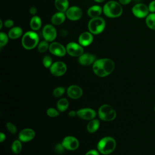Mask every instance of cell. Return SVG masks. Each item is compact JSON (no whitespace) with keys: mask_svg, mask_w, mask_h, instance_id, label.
<instances>
[{"mask_svg":"<svg viewBox=\"0 0 155 155\" xmlns=\"http://www.w3.org/2000/svg\"><path fill=\"white\" fill-rule=\"evenodd\" d=\"M114 69V62L108 58L96 59L93 64L94 73L99 77H105L111 74Z\"/></svg>","mask_w":155,"mask_h":155,"instance_id":"cell-1","label":"cell"},{"mask_svg":"<svg viewBox=\"0 0 155 155\" xmlns=\"http://www.w3.org/2000/svg\"><path fill=\"white\" fill-rule=\"evenodd\" d=\"M116 147V140L114 138L110 136L103 137L99 141L97 145L98 151L105 155L113 153Z\"/></svg>","mask_w":155,"mask_h":155,"instance_id":"cell-2","label":"cell"},{"mask_svg":"<svg viewBox=\"0 0 155 155\" xmlns=\"http://www.w3.org/2000/svg\"><path fill=\"white\" fill-rule=\"evenodd\" d=\"M104 15L108 18H117L120 16L123 12L121 5L116 1L107 2L103 7Z\"/></svg>","mask_w":155,"mask_h":155,"instance_id":"cell-3","label":"cell"},{"mask_svg":"<svg viewBox=\"0 0 155 155\" xmlns=\"http://www.w3.org/2000/svg\"><path fill=\"white\" fill-rule=\"evenodd\" d=\"M39 42L38 35L33 31L26 32L22 38V45L26 50H31L35 48Z\"/></svg>","mask_w":155,"mask_h":155,"instance_id":"cell-4","label":"cell"},{"mask_svg":"<svg viewBox=\"0 0 155 155\" xmlns=\"http://www.w3.org/2000/svg\"><path fill=\"white\" fill-rule=\"evenodd\" d=\"M98 115L101 119L104 121H111L116 117V111L111 105L104 104L98 110Z\"/></svg>","mask_w":155,"mask_h":155,"instance_id":"cell-5","label":"cell"},{"mask_svg":"<svg viewBox=\"0 0 155 155\" xmlns=\"http://www.w3.org/2000/svg\"><path fill=\"white\" fill-rule=\"evenodd\" d=\"M105 27V22L102 18L97 17L91 18L90 20L88 28L90 33L94 35H97L103 31Z\"/></svg>","mask_w":155,"mask_h":155,"instance_id":"cell-6","label":"cell"},{"mask_svg":"<svg viewBox=\"0 0 155 155\" xmlns=\"http://www.w3.org/2000/svg\"><path fill=\"white\" fill-rule=\"evenodd\" d=\"M67 53L74 57H78L82 55L84 53V49L82 46L78 43L71 42H69L66 46Z\"/></svg>","mask_w":155,"mask_h":155,"instance_id":"cell-7","label":"cell"},{"mask_svg":"<svg viewBox=\"0 0 155 155\" xmlns=\"http://www.w3.org/2000/svg\"><path fill=\"white\" fill-rule=\"evenodd\" d=\"M50 70L53 75L55 76H61L65 73L67 71V66L64 62L57 61L53 63Z\"/></svg>","mask_w":155,"mask_h":155,"instance_id":"cell-8","label":"cell"},{"mask_svg":"<svg viewBox=\"0 0 155 155\" xmlns=\"http://www.w3.org/2000/svg\"><path fill=\"white\" fill-rule=\"evenodd\" d=\"M42 35L45 41L48 42H52L56 39L57 32L53 25L51 24H47L42 29Z\"/></svg>","mask_w":155,"mask_h":155,"instance_id":"cell-9","label":"cell"},{"mask_svg":"<svg viewBox=\"0 0 155 155\" xmlns=\"http://www.w3.org/2000/svg\"><path fill=\"white\" fill-rule=\"evenodd\" d=\"M148 12V7L144 4H137L132 8V12L133 15L139 18H143L147 16Z\"/></svg>","mask_w":155,"mask_h":155,"instance_id":"cell-10","label":"cell"},{"mask_svg":"<svg viewBox=\"0 0 155 155\" xmlns=\"http://www.w3.org/2000/svg\"><path fill=\"white\" fill-rule=\"evenodd\" d=\"M48 49L51 54L59 57L65 56L67 53L66 48H65L61 44L57 42L51 43L49 45Z\"/></svg>","mask_w":155,"mask_h":155,"instance_id":"cell-11","label":"cell"},{"mask_svg":"<svg viewBox=\"0 0 155 155\" xmlns=\"http://www.w3.org/2000/svg\"><path fill=\"white\" fill-rule=\"evenodd\" d=\"M82 11L79 7L72 6L66 11V16L71 21H78L81 18Z\"/></svg>","mask_w":155,"mask_h":155,"instance_id":"cell-12","label":"cell"},{"mask_svg":"<svg viewBox=\"0 0 155 155\" xmlns=\"http://www.w3.org/2000/svg\"><path fill=\"white\" fill-rule=\"evenodd\" d=\"M62 144L64 148L68 150H75L79 147V141L78 140L73 136H67L65 137L62 142Z\"/></svg>","mask_w":155,"mask_h":155,"instance_id":"cell-13","label":"cell"},{"mask_svg":"<svg viewBox=\"0 0 155 155\" xmlns=\"http://www.w3.org/2000/svg\"><path fill=\"white\" fill-rule=\"evenodd\" d=\"M76 113L77 116L84 120H92L96 116V111L90 108H81L78 110Z\"/></svg>","mask_w":155,"mask_h":155,"instance_id":"cell-14","label":"cell"},{"mask_svg":"<svg viewBox=\"0 0 155 155\" xmlns=\"http://www.w3.org/2000/svg\"><path fill=\"white\" fill-rule=\"evenodd\" d=\"M35 136V132L31 128L22 130L19 134V139L21 142H26L32 140Z\"/></svg>","mask_w":155,"mask_h":155,"instance_id":"cell-15","label":"cell"},{"mask_svg":"<svg viewBox=\"0 0 155 155\" xmlns=\"http://www.w3.org/2000/svg\"><path fill=\"white\" fill-rule=\"evenodd\" d=\"M83 94L82 88L76 85H70L67 89L68 96L73 99H77L80 98Z\"/></svg>","mask_w":155,"mask_h":155,"instance_id":"cell-16","label":"cell"},{"mask_svg":"<svg viewBox=\"0 0 155 155\" xmlns=\"http://www.w3.org/2000/svg\"><path fill=\"white\" fill-rule=\"evenodd\" d=\"M96 60V56L90 53H83L79 56L78 62L82 65H89L93 64Z\"/></svg>","mask_w":155,"mask_h":155,"instance_id":"cell-17","label":"cell"},{"mask_svg":"<svg viewBox=\"0 0 155 155\" xmlns=\"http://www.w3.org/2000/svg\"><path fill=\"white\" fill-rule=\"evenodd\" d=\"M93 41L92 33L88 31H85L81 33L79 37V44L82 46L86 47L90 45Z\"/></svg>","mask_w":155,"mask_h":155,"instance_id":"cell-18","label":"cell"},{"mask_svg":"<svg viewBox=\"0 0 155 155\" xmlns=\"http://www.w3.org/2000/svg\"><path fill=\"white\" fill-rule=\"evenodd\" d=\"M65 20V15L64 12H59L54 13L51 19V21L53 24L58 25L62 24Z\"/></svg>","mask_w":155,"mask_h":155,"instance_id":"cell-19","label":"cell"},{"mask_svg":"<svg viewBox=\"0 0 155 155\" xmlns=\"http://www.w3.org/2000/svg\"><path fill=\"white\" fill-rule=\"evenodd\" d=\"M102 10L103 9L102 8V7L99 5H93L90 7L87 10V15L91 18H97L100 16Z\"/></svg>","mask_w":155,"mask_h":155,"instance_id":"cell-20","label":"cell"},{"mask_svg":"<svg viewBox=\"0 0 155 155\" xmlns=\"http://www.w3.org/2000/svg\"><path fill=\"white\" fill-rule=\"evenodd\" d=\"M22 34V30L19 27H14L12 28L8 33V37L12 39L19 38Z\"/></svg>","mask_w":155,"mask_h":155,"instance_id":"cell-21","label":"cell"},{"mask_svg":"<svg viewBox=\"0 0 155 155\" xmlns=\"http://www.w3.org/2000/svg\"><path fill=\"white\" fill-rule=\"evenodd\" d=\"M41 24H42V22H41V19L40 18V17H39L38 16H35L34 15L30 19V25L31 28L34 30H38L41 27Z\"/></svg>","mask_w":155,"mask_h":155,"instance_id":"cell-22","label":"cell"},{"mask_svg":"<svg viewBox=\"0 0 155 155\" xmlns=\"http://www.w3.org/2000/svg\"><path fill=\"white\" fill-rule=\"evenodd\" d=\"M68 0H55L54 5L57 10L59 12H66L68 7Z\"/></svg>","mask_w":155,"mask_h":155,"instance_id":"cell-23","label":"cell"},{"mask_svg":"<svg viewBox=\"0 0 155 155\" xmlns=\"http://www.w3.org/2000/svg\"><path fill=\"white\" fill-rule=\"evenodd\" d=\"M100 125V122L98 119H92L88 123L87 126V131L90 133H93L96 132Z\"/></svg>","mask_w":155,"mask_h":155,"instance_id":"cell-24","label":"cell"},{"mask_svg":"<svg viewBox=\"0 0 155 155\" xmlns=\"http://www.w3.org/2000/svg\"><path fill=\"white\" fill-rule=\"evenodd\" d=\"M68 107V101L65 98H62L59 99L57 102V108L61 111H65Z\"/></svg>","mask_w":155,"mask_h":155,"instance_id":"cell-25","label":"cell"},{"mask_svg":"<svg viewBox=\"0 0 155 155\" xmlns=\"http://www.w3.org/2000/svg\"><path fill=\"white\" fill-rule=\"evenodd\" d=\"M147 25L152 30H155V13H152L148 15L146 18Z\"/></svg>","mask_w":155,"mask_h":155,"instance_id":"cell-26","label":"cell"},{"mask_svg":"<svg viewBox=\"0 0 155 155\" xmlns=\"http://www.w3.org/2000/svg\"><path fill=\"white\" fill-rule=\"evenodd\" d=\"M22 150V144L21 140H16L12 145V150L15 154H19Z\"/></svg>","mask_w":155,"mask_h":155,"instance_id":"cell-27","label":"cell"},{"mask_svg":"<svg viewBox=\"0 0 155 155\" xmlns=\"http://www.w3.org/2000/svg\"><path fill=\"white\" fill-rule=\"evenodd\" d=\"M49 45H48V41L45 40L42 41L39 43L38 45V50L40 53H44L48 50V48H49Z\"/></svg>","mask_w":155,"mask_h":155,"instance_id":"cell-28","label":"cell"},{"mask_svg":"<svg viewBox=\"0 0 155 155\" xmlns=\"http://www.w3.org/2000/svg\"><path fill=\"white\" fill-rule=\"evenodd\" d=\"M8 36L4 32H0V47L1 48L5 45L8 42Z\"/></svg>","mask_w":155,"mask_h":155,"instance_id":"cell-29","label":"cell"},{"mask_svg":"<svg viewBox=\"0 0 155 155\" xmlns=\"http://www.w3.org/2000/svg\"><path fill=\"white\" fill-rule=\"evenodd\" d=\"M42 64L45 68H50L53 64L52 58L48 55L45 56L42 59Z\"/></svg>","mask_w":155,"mask_h":155,"instance_id":"cell-30","label":"cell"},{"mask_svg":"<svg viewBox=\"0 0 155 155\" xmlns=\"http://www.w3.org/2000/svg\"><path fill=\"white\" fill-rule=\"evenodd\" d=\"M65 92V88L63 87H58L54 89L53 91V94L54 97H58L61 96Z\"/></svg>","mask_w":155,"mask_h":155,"instance_id":"cell-31","label":"cell"},{"mask_svg":"<svg viewBox=\"0 0 155 155\" xmlns=\"http://www.w3.org/2000/svg\"><path fill=\"white\" fill-rule=\"evenodd\" d=\"M47 114L51 117H56L59 115V112L57 110L53 108H49L47 110Z\"/></svg>","mask_w":155,"mask_h":155,"instance_id":"cell-32","label":"cell"},{"mask_svg":"<svg viewBox=\"0 0 155 155\" xmlns=\"http://www.w3.org/2000/svg\"><path fill=\"white\" fill-rule=\"evenodd\" d=\"M6 127H7L8 131H10L12 134H15L16 133L17 128L13 124H12L11 122H7L6 124Z\"/></svg>","mask_w":155,"mask_h":155,"instance_id":"cell-33","label":"cell"},{"mask_svg":"<svg viewBox=\"0 0 155 155\" xmlns=\"http://www.w3.org/2000/svg\"><path fill=\"white\" fill-rule=\"evenodd\" d=\"M64 149H65L64 148V147L63 146V145L62 143H58L56 145L55 148H54V150L56 151V153H62L64 151Z\"/></svg>","mask_w":155,"mask_h":155,"instance_id":"cell-34","label":"cell"},{"mask_svg":"<svg viewBox=\"0 0 155 155\" xmlns=\"http://www.w3.org/2000/svg\"><path fill=\"white\" fill-rule=\"evenodd\" d=\"M148 9H149V11L151 13L155 12V0L151 1L150 3L148 5Z\"/></svg>","mask_w":155,"mask_h":155,"instance_id":"cell-35","label":"cell"},{"mask_svg":"<svg viewBox=\"0 0 155 155\" xmlns=\"http://www.w3.org/2000/svg\"><path fill=\"white\" fill-rule=\"evenodd\" d=\"M14 24V22L13 20L12 19H7L5 22H4V25L5 27L7 28H10L12 27Z\"/></svg>","mask_w":155,"mask_h":155,"instance_id":"cell-36","label":"cell"},{"mask_svg":"<svg viewBox=\"0 0 155 155\" xmlns=\"http://www.w3.org/2000/svg\"><path fill=\"white\" fill-rule=\"evenodd\" d=\"M85 155H99V154L97 151L95 150H91L88 152H87Z\"/></svg>","mask_w":155,"mask_h":155,"instance_id":"cell-37","label":"cell"},{"mask_svg":"<svg viewBox=\"0 0 155 155\" xmlns=\"http://www.w3.org/2000/svg\"><path fill=\"white\" fill-rule=\"evenodd\" d=\"M29 12H30V13L31 15H35L36 13V12H37V9H36V8L35 7H31L30 8V10H29Z\"/></svg>","mask_w":155,"mask_h":155,"instance_id":"cell-38","label":"cell"},{"mask_svg":"<svg viewBox=\"0 0 155 155\" xmlns=\"http://www.w3.org/2000/svg\"><path fill=\"white\" fill-rule=\"evenodd\" d=\"M120 4H122V5H127L128 4H129L131 0H119Z\"/></svg>","mask_w":155,"mask_h":155,"instance_id":"cell-39","label":"cell"},{"mask_svg":"<svg viewBox=\"0 0 155 155\" xmlns=\"http://www.w3.org/2000/svg\"><path fill=\"white\" fill-rule=\"evenodd\" d=\"M5 139V135L1 132L0 134V142H2Z\"/></svg>","mask_w":155,"mask_h":155,"instance_id":"cell-40","label":"cell"},{"mask_svg":"<svg viewBox=\"0 0 155 155\" xmlns=\"http://www.w3.org/2000/svg\"><path fill=\"white\" fill-rule=\"evenodd\" d=\"M76 115H77V113L74 111H70L69 113H68V116L70 117H74Z\"/></svg>","mask_w":155,"mask_h":155,"instance_id":"cell-41","label":"cell"},{"mask_svg":"<svg viewBox=\"0 0 155 155\" xmlns=\"http://www.w3.org/2000/svg\"><path fill=\"white\" fill-rule=\"evenodd\" d=\"M94 1H96V2H102L104 1L105 0H94Z\"/></svg>","mask_w":155,"mask_h":155,"instance_id":"cell-42","label":"cell"},{"mask_svg":"<svg viewBox=\"0 0 155 155\" xmlns=\"http://www.w3.org/2000/svg\"><path fill=\"white\" fill-rule=\"evenodd\" d=\"M0 23H1L0 28H2V20H0Z\"/></svg>","mask_w":155,"mask_h":155,"instance_id":"cell-43","label":"cell"},{"mask_svg":"<svg viewBox=\"0 0 155 155\" xmlns=\"http://www.w3.org/2000/svg\"><path fill=\"white\" fill-rule=\"evenodd\" d=\"M137 1H140V0H137Z\"/></svg>","mask_w":155,"mask_h":155,"instance_id":"cell-44","label":"cell"},{"mask_svg":"<svg viewBox=\"0 0 155 155\" xmlns=\"http://www.w3.org/2000/svg\"><path fill=\"white\" fill-rule=\"evenodd\" d=\"M154 110H155V107H154Z\"/></svg>","mask_w":155,"mask_h":155,"instance_id":"cell-45","label":"cell"}]
</instances>
